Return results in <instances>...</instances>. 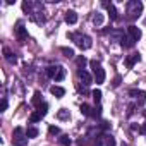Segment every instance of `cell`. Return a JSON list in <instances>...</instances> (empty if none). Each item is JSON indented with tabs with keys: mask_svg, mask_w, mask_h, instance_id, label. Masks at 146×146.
<instances>
[{
	"mask_svg": "<svg viewBox=\"0 0 146 146\" xmlns=\"http://www.w3.org/2000/svg\"><path fill=\"white\" fill-rule=\"evenodd\" d=\"M125 12H127L129 19H137L143 12V2H139V0H131V2H127Z\"/></svg>",
	"mask_w": 146,
	"mask_h": 146,
	"instance_id": "6da1fadb",
	"label": "cell"
},
{
	"mask_svg": "<svg viewBox=\"0 0 146 146\" xmlns=\"http://www.w3.org/2000/svg\"><path fill=\"white\" fill-rule=\"evenodd\" d=\"M69 38H70V40H74V41H76V45H78L81 50H90V48H91V45H93V41H91V38H90L88 35L70 33V35H69Z\"/></svg>",
	"mask_w": 146,
	"mask_h": 146,
	"instance_id": "7a4b0ae2",
	"label": "cell"
},
{
	"mask_svg": "<svg viewBox=\"0 0 146 146\" xmlns=\"http://www.w3.org/2000/svg\"><path fill=\"white\" fill-rule=\"evenodd\" d=\"M90 65H91V69H93L95 83H96V84H103V83H105V70H103V67L100 65V62L91 60V62H90Z\"/></svg>",
	"mask_w": 146,
	"mask_h": 146,
	"instance_id": "3957f363",
	"label": "cell"
},
{
	"mask_svg": "<svg viewBox=\"0 0 146 146\" xmlns=\"http://www.w3.org/2000/svg\"><path fill=\"white\" fill-rule=\"evenodd\" d=\"M12 144L14 146H26L28 144V136L23 127H16L12 134Z\"/></svg>",
	"mask_w": 146,
	"mask_h": 146,
	"instance_id": "277c9868",
	"label": "cell"
},
{
	"mask_svg": "<svg viewBox=\"0 0 146 146\" xmlns=\"http://www.w3.org/2000/svg\"><path fill=\"white\" fill-rule=\"evenodd\" d=\"M16 36H17V40H19V43H24L26 40H28V31H26V28L19 23L17 26H16Z\"/></svg>",
	"mask_w": 146,
	"mask_h": 146,
	"instance_id": "5b68a950",
	"label": "cell"
},
{
	"mask_svg": "<svg viewBox=\"0 0 146 146\" xmlns=\"http://www.w3.org/2000/svg\"><path fill=\"white\" fill-rule=\"evenodd\" d=\"M129 96H132V98L139 100V105H143V103L146 102V93H144V91H141V90H131V91H129Z\"/></svg>",
	"mask_w": 146,
	"mask_h": 146,
	"instance_id": "8992f818",
	"label": "cell"
},
{
	"mask_svg": "<svg viewBox=\"0 0 146 146\" xmlns=\"http://www.w3.org/2000/svg\"><path fill=\"white\" fill-rule=\"evenodd\" d=\"M139 60H141V53H139V52H137V53H131V55L125 58V65H127L129 69H132L134 64H137Z\"/></svg>",
	"mask_w": 146,
	"mask_h": 146,
	"instance_id": "52a82bcc",
	"label": "cell"
},
{
	"mask_svg": "<svg viewBox=\"0 0 146 146\" xmlns=\"http://www.w3.org/2000/svg\"><path fill=\"white\" fill-rule=\"evenodd\" d=\"M127 33H129V36H131L134 41H137V40L143 36V33H141V29H139L137 26H129V28H127Z\"/></svg>",
	"mask_w": 146,
	"mask_h": 146,
	"instance_id": "ba28073f",
	"label": "cell"
},
{
	"mask_svg": "<svg viewBox=\"0 0 146 146\" xmlns=\"http://www.w3.org/2000/svg\"><path fill=\"white\" fill-rule=\"evenodd\" d=\"M78 76H79V79L83 81L84 86H90V84L93 83V78L90 76V72H86V70H79V72H78Z\"/></svg>",
	"mask_w": 146,
	"mask_h": 146,
	"instance_id": "9c48e42d",
	"label": "cell"
},
{
	"mask_svg": "<svg viewBox=\"0 0 146 146\" xmlns=\"http://www.w3.org/2000/svg\"><path fill=\"white\" fill-rule=\"evenodd\" d=\"M103 7H107V11H108V14H110V19H112V21H117V19H119V16H117V11H115V5H113V4H110V2H103Z\"/></svg>",
	"mask_w": 146,
	"mask_h": 146,
	"instance_id": "30bf717a",
	"label": "cell"
},
{
	"mask_svg": "<svg viewBox=\"0 0 146 146\" xmlns=\"http://www.w3.org/2000/svg\"><path fill=\"white\" fill-rule=\"evenodd\" d=\"M65 23L67 24H76L78 23V14L74 11H67L65 12Z\"/></svg>",
	"mask_w": 146,
	"mask_h": 146,
	"instance_id": "8fae6325",
	"label": "cell"
},
{
	"mask_svg": "<svg viewBox=\"0 0 146 146\" xmlns=\"http://www.w3.org/2000/svg\"><path fill=\"white\" fill-rule=\"evenodd\" d=\"M64 78H65V69L62 65H55V76H53V79L55 81H62Z\"/></svg>",
	"mask_w": 146,
	"mask_h": 146,
	"instance_id": "7c38bea8",
	"label": "cell"
},
{
	"mask_svg": "<svg viewBox=\"0 0 146 146\" xmlns=\"http://www.w3.org/2000/svg\"><path fill=\"white\" fill-rule=\"evenodd\" d=\"M124 36H125V35H124L122 29H113V31H110V40H112V41H122Z\"/></svg>",
	"mask_w": 146,
	"mask_h": 146,
	"instance_id": "4fadbf2b",
	"label": "cell"
},
{
	"mask_svg": "<svg viewBox=\"0 0 146 146\" xmlns=\"http://www.w3.org/2000/svg\"><path fill=\"white\" fill-rule=\"evenodd\" d=\"M4 57H5V60H7L9 64H12V65H14V64L17 62V57H16V55H14V53H12V52H11V50H9L7 46L4 48Z\"/></svg>",
	"mask_w": 146,
	"mask_h": 146,
	"instance_id": "5bb4252c",
	"label": "cell"
},
{
	"mask_svg": "<svg viewBox=\"0 0 146 146\" xmlns=\"http://www.w3.org/2000/svg\"><path fill=\"white\" fill-rule=\"evenodd\" d=\"M50 93H52L53 96H57V98H62V96L65 95V90L60 88V86H52V88H50Z\"/></svg>",
	"mask_w": 146,
	"mask_h": 146,
	"instance_id": "9a60e30c",
	"label": "cell"
},
{
	"mask_svg": "<svg viewBox=\"0 0 146 146\" xmlns=\"http://www.w3.org/2000/svg\"><path fill=\"white\" fill-rule=\"evenodd\" d=\"M93 112H95V108H91L90 105H86V103L81 105V113H83V115H86V117H93Z\"/></svg>",
	"mask_w": 146,
	"mask_h": 146,
	"instance_id": "2e32d148",
	"label": "cell"
},
{
	"mask_svg": "<svg viewBox=\"0 0 146 146\" xmlns=\"http://www.w3.org/2000/svg\"><path fill=\"white\" fill-rule=\"evenodd\" d=\"M120 43H122V46H125V48H131V46H134V43H136V41H134L131 36H124Z\"/></svg>",
	"mask_w": 146,
	"mask_h": 146,
	"instance_id": "e0dca14e",
	"label": "cell"
},
{
	"mask_svg": "<svg viewBox=\"0 0 146 146\" xmlns=\"http://www.w3.org/2000/svg\"><path fill=\"white\" fill-rule=\"evenodd\" d=\"M93 23H95V26H102V24H103V14L96 12V14L93 16Z\"/></svg>",
	"mask_w": 146,
	"mask_h": 146,
	"instance_id": "ac0fdd59",
	"label": "cell"
},
{
	"mask_svg": "<svg viewBox=\"0 0 146 146\" xmlns=\"http://www.w3.org/2000/svg\"><path fill=\"white\" fill-rule=\"evenodd\" d=\"M41 93L40 91H35V95H33V105H36V107H40L41 103Z\"/></svg>",
	"mask_w": 146,
	"mask_h": 146,
	"instance_id": "d6986e66",
	"label": "cell"
},
{
	"mask_svg": "<svg viewBox=\"0 0 146 146\" xmlns=\"http://www.w3.org/2000/svg\"><path fill=\"white\" fill-rule=\"evenodd\" d=\"M36 112H38L41 117H45V115H46V112H48V105H46V103H41V105L38 107V110H36Z\"/></svg>",
	"mask_w": 146,
	"mask_h": 146,
	"instance_id": "ffe728a7",
	"label": "cell"
},
{
	"mask_svg": "<svg viewBox=\"0 0 146 146\" xmlns=\"http://www.w3.org/2000/svg\"><path fill=\"white\" fill-rule=\"evenodd\" d=\"M26 136H28V139H29V137H36V136H38V129H36V127H28Z\"/></svg>",
	"mask_w": 146,
	"mask_h": 146,
	"instance_id": "44dd1931",
	"label": "cell"
},
{
	"mask_svg": "<svg viewBox=\"0 0 146 146\" xmlns=\"http://www.w3.org/2000/svg\"><path fill=\"white\" fill-rule=\"evenodd\" d=\"M88 64V60H86V57H78V65H79V70H84V65Z\"/></svg>",
	"mask_w": 146,
	"mask_h": 146,
	"instance_id": "7402d4cb",
	"label": "cell"
},
{
	"mask_svg": "<svg viewBox=\"0 0 146 146\" xmlns=\"http://www.w3.org/2000/svg\"><path fill=\"white\" fill-rule=\"evenodd\" d=\"M69 117H70L69 110H65V108H60V112H58V119H60V120H65V119H69Z\"/></svg>",
	"mask_w": 146,
	"mask_h": 146,
	"instance_id": "603a6c76",
	"label": "cell"
},
{
	"mask_svg": "<svg viewBox=\"0 0 146 146\" xmlns=\"http://www.w3.org/2000/svg\"><path fill=\"white\" fill-rule=\"evenodd\" d=\"M58 143H60L62 146H69L72 141H70V137H69V136H60V137H58Z\"/></svg>",
	"mask_w": 146,
	"mask_h": 146,
	"instance_id": "cb8c5ba5",
	"label": "cell"
},
{
	"mask_svg": "<svg viewBox=\"0 0 146 146\" xmlns=\"http://www.w3.org/2000/svg\"><path fill=\"white\" fill-rule=\"evenodd\" d=\"M91 95H93V100H95V103H100V100H102V91H100V90H95Z\"/></svg>",
	"mask_w": 146,
	"mask_h": 146,
	"instance_id": "d4e9b609",
	"label": "cell"
},
{
	"mask_svg": "<svg viewBox=\"0 0 146 146\" xmlns=\"http://www.w3.org/2000/svg\"><path fill=\"white\" fill-rule=\"evenodd\" d=\"M41 119H43V117H41L38 112H35V113H31V115H29V120H31V122H40Z\"/></svg>",
	"mask_w": 146,
	"mask_h": 146,
	"instance_id": "484cf974",
	"label": "cell"
},
{
	"mask_svg": "<svg viewBox=\"0 0 146 146\" xmlns=\"http://www.w3.org/2000/svg\"><path fill=\"white\" fill-rule=\"evenodd\" d=\"M62 53L65 55V57H74V50H72V48H62Z\"/></svg>",
	"mask_w": 146,
	"mask_h": 146,
	"instance_id": "4316f807",
	"label": "cell"
},
{
	"mask_svg": "<svg viewBox=\"0 0 146 146\" xmlns=\"http://www.w3.org/2000/svg\"><path fill=\"white\" fill-rule=\"evenodd\" d=\"M58 132H60V129H58L57 125H50V127H48V134L55 136V134H58Z\"/></svg>",
	"mask_w": 146,
	"mask_h": 146,
	"instance_id": "83f0119b",
	"label": "cell"
},
{
	"mask_svg": "<svg viewBox=\"0 0 146 146\" xmlns=\"http://www.w3.org/2000/svg\"><path fill=\"white\" fill-rule=\"evenodd\" d=\"M105 139H107V146H115V139L112 136H105Z\"/></svg>",
	"mask_w": 146,
	"mask_h": 146,
	"instance_id": "f1b7e54d",
	"label": "cell"
},
{
	"mask_svg": "<svg viewBox=\"0 0 146 146\" xmlns=\"http://www.w3.org/2000/svg\"><path fill=\"white\" fill-rule=\"evenodd\" d=\"M7 110V98H2V105H0V112Z\"/></svg>",
	"mask_w": 146,
	"mask_h": 146,
	"instance_id": "f546056e",
	"label": "cell"
},
{
	"mask_svg": "<svg viewBox=\"0 0 146 146\" xmlns=\"http://www.w3.org/2000/svg\"><path fill=\"white\" fill-rule=\"evenodd\" d=\"M120 81H122V78H120V76H115V79H113V83H112V86H113V88H117V86L120 84Z\"/></svg>",
	"mask_w": 146,
	"mask_h": 146,
	"instance_id": "4dcf8cb0",
	"label": "cell"
},
{
	"mask_svg": "<svg viewBox=\"0 0 146 146\" xmlns=\"http://www.w3.org/2000/svg\"><path fill=\"white\" fill-rule=\"evenodd\" d=\"M132 113H134V105H129V107H127V115L131 117Z\"/></svg>",
	"mask_w": 146,
	"mask_h": 146,
	"instance_id": "1f68e13d",
	"label": "cell"
},
{
	"mask_svg": "<svg viewBox=\"0 0 146 146\" xmlns=\"http://www.w3.org/2000/svg\"><path fill=\"white\" fill-rule=\"evenodd\" d=\"M139 132H141L143 136H146V124H143V125L139 127Z\"/></svg>",
	"mask_w": 146,
	"mask_h": 146,
	"instance_id": "d6a6232c",
	"label": "cell"
},
{
	"mask_svg": "<svg viewBox=\"0 0 146 146\" xmlns=\"http://www.w3.org/2000/svg\"><path fill=\"white\" fill-rule=\"evenodd\" d=\"M120 146H129V144H125V143H122V144H120Z\"/></svg>",
	"mask_w": 146,
	"mask_h": 146,
	"instance_id": "836d02e7",
	"label": "cell"
},
{
	"mask_svg": "<svg viewBox=\"0 0 146 146\" xmlns=\"http://www.w3.org/2000/svg\"><path fill=\"white\" fill-rule=\"evenodd\" d=\"M144 117H146V110H144Z\"/></svg>",
	"mask_w": 146,
	"mask_h": 146,
	"instance_id": "e575fe53",
	"label": "cell"
}]
</instances>
